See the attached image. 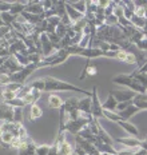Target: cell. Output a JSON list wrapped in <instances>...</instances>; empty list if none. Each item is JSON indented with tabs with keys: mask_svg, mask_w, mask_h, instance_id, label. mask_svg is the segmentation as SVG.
Listing matches in <instances>:
<instances>
[{
	"mask_svg": "<svg viewBox=\"0 0 147 155\" xmlns=\"http://www.w3.org/2000/svg\"><path fill=\"white\" fill-rule=\"evenodd\" d=\"M41 115V110L38 107V106H32V108H31V118L32 119H36V118H39V116Z\"/></svg>",
	"mask_w": 147,
	"mask_h": 155,
	"instance_id": "cell-22",
	"label": "cell"
},
{
	"mask_svg": "<svg viewBox=\"0 0 147 155\" xmlns=\"http://www.w3.org/2000/svg\"><path fill=\"white\" fill-rule=\"evenodd\" d=\"M0 135H2V128H0Z\"/></svg>",
	"mask_w": 147,
	"mask_h": 155,
	"instance_id": "cell-26",
	"label": "cell"
},
{
	"mask_svg": "<svg viewBox=\"0 0 147 155\" xmlns=\"http://www.w3.org/2000/svg\"><path fill=\"white\" fill-rule=\"evenodd\" d=\"M47 90H68V91H76L80 94H87V95H91L88 91H84L82 88H78V87L70 84V83H64L60 82V80H55V79H47Z\"/></svg>",
	"mask_w": 147,
	"mask_h": 155,
	"instance_id": "cell-2",
	"label": "cell"
},
{
	"mask_svg": "<svg viewBox=\"0 0 147 155\" xmlns=\"http://www.w3.org/2000/svg\"><path fill=\"white\" fill-rule=\"evenodd\" d=\"M140 148H143V150L147 151V138L146 139H142V142H140Z\"/></svg>",
	"mask_w": 147,
	"mask_h": 155,
	"instance_id": "cell-24",
	"label": "cell"
},
{
	"mask_svg": "<svg viewBox=\"0 0 147 155\" xmlns=\"http://www.w3.org/2000/svg\"><path fill=\"white\" fill-rule=\"evenodd\" d=\"M113 83L115 84H119L126 87L127 90H131L135 94H147L146 88L142 84H139L135 79H134L131 75H127V74H119V75L113 78Z\"/></svg>",
	"mask_w": 147,
	"mask_h": 155,
	"instance_id": "cell-1",
	"label": "cell"
},
{
	"mask_svg": "<svg viewBox=\"0 0 147 155\" xmlns=\"http://www.w3.org/2000/svg\"><path fill=\"white\" fill-rule=\"evenodd\" d=\"M134 155H147V151L143 150V148H138V150L135 151V154Z\"/></svg>",
	"mask_w": 147,
	"mask_h": 155,
	"instance_id": "cell-23",
	"label": "cell"
},
{
	"mask_svg": "<svg viewBox=\"0 0 147 155\" xmlns=\"http://www.w3.org/2000/svg\"><path fill=\"white\" fill-rule=\"evenodd\" d=\"M136 48H138L139 51H147V36L145 35V38H142L138 43H135Z\"/></svg>",
	"mask_w": 147,
	"mask_h": 155,
	"instance_id": "cell-21",
	"label": "cell"
},
{
	"mask_svg": "<svg viewBox=\"0 0 147 155\" xmlns=\"http://www.w3.org/2000/svg\"><path fill=\"white\" fill-rule=\"evenodd\" d=\"M116 124L120 126V127H122L123 130L127 132V134H130L131 137H134V138H138L139 137V130L136 128V126L132 124V123H130L129 120H119Z\"/></svg>",
	"mask_w": 147,
	"mask_h": 155,
	"instance_id": "cell-8",
	"label": "cell"
},
{
	"mask_svg": "<svg viewBox=\"0 0 147 155\" xmlns=\"http://www.w3.org/2000/svg\"><path fill=\"white\" fill-rule=\"evenodd\" d=\"M76 142L79 143V147L86 153V155H99V151L96 150V147H95L92 143H90V142L83 139L82 137L78 135V137H76Z\"/></svg>",
	"mask_w": 147,
	"mask_h": 155,
	"instance_id": "cell-6",
	"label": "cell"
},
{
	"mask_svg": "<svg viewBox=\"0 0 147 155\" xmlns=\"http://www.w3.org/2000/svg\"><path fill=\"white\" fill-rule=\"evenodd\" d=\"M96 137L98 139L100 142H103V143H107V144H113V138L110 137V134L104 130V128H102V126L99 124L98 126V132H96Z\"/></svg>",
	"mask_w": 147,
	"mask_h": 155,
	"instance_id": "cell-13",
	"label": "cell"
},
{
	"mask_svg": "<svg viewBox=\"0 0 147 155\" xmlns=\"http://www.w3.org/2000/svg\"><path fill=\"white\" fill-rule=\"evenodd\" d=\"M91 120H88L87 118H84V116H79L78 119H75V120H71L68 124H67V128H68L70 131L72 132V134H78V132H80L83 128L86 127L88 123H90Z\"/></svg>",
	"mask_w": 147,
	"mask_h": 155,
	"instance_id": "cell-5",
	"label": "cell"
},
{
	"mask_svg": "<svg viewBox=\"0 0 147 155\" xmlns=\"http://www.w3.org/2000/svg\"><path fill=\"white\" fill-rule=\"evenodd\" d=\"M67 8H68V12H70V16H71V19H72V20H82V19H83V15L80 14V12H78V11H76V9H74L72 7H71V5H67Z\"/></svg>",
	"mask_w": 147,
	"mask_h": 155,
	"instance_id": "cell-18",
	"label": "cell"
},
{
	"mask_svg": "<svg viewBox=\"0 0 147 155\" xmlns=\"http://www.w3.org/2000/svg\"><path fill=\"white\" fill-rule=\"evenodd\" d=\"M136 112H139V108H138V107H135V106H134L132 103H131V104H130L127 108H124L123 111L118 112V115H119L120 120H129L131 116H134V115L136 114Z\"/></svg>",
	"mask_w": 147,
	"mask_h": 155,
	"instance_id": "cell-10",
	"label": "cell"
},
{
	"mask_svg": "<svg viewBox=\"0 0 147 155\" xmlns=\"http://www.w3.org/2000/svg\"><path fill=\"white\" fill-rule=\"evenodd\" d=\"M4 140H5V142H11V135H8V134L5 135V137H4Z\"/></svg>",
	"mask_w": 147,
	"mask_h": 155,
	"instance_id": "cell-25",
	"label": "cell"
},
{
	"mask_svg": "<svg viewBox=\"0 0 147 155\" xmlns=\"http://www.w3.org/2000/svg\"><path fill=\"white\" fill-rule=\"evenodd\" d=\"M102 107L103 110H106V111H111V112H115L116 111V107H118V102L115 101L114 95L113 94H108V98L106 99V102L102 103Z\"/></svg>",
	"mask_w": 147,
	"mask_h": 155,
	"instance_id": "cell-12",
	"label": "cell"
},
{
	"mask_svg": "<svg viewBox=\"0 0 147 155\" xmlns=\"http://www.w3.org/2000/svg\"><path fill=\"white\" fill-rule=\"evenodd\" d=\"M114 95L115 101L118 103H127V102H132V99L135 98L136 94L131 90H113L110 91Z\"/></svg>",
	"mask_w": 147,
	"mask_h": 155,
	"instance_id": "cell-4",
	"label": "cell"
},
{
	"mask_svg": "<svg viewBox=\"0 0 147 155\" xmlns=\"http://www.w3.org/2000/svg\"><path fill=\"white\" fill-rule=\"evenodd\" d=\"M132 104L140 110H147V94H136L132 99Z\"/></svg>",
	"mask_w": 147,
	"mask_h": 155,
	"instance_id": "cell-11",
	"label": "cell"
},
{
	"mask_svg": "<svg viewBox=\"0 0 147 155\" xmlns=\"http://www.w3.org/2000/svg\"><path fill=\"white\" fill-rule=\"evenodd\" d=\"M91 116L94 119L104 118L103 107H102V103H100V101H99L96 87H94V88H92V92H91Z\"/></svg>",
	"mask_w": 147,
	"mask_h": 155,
	"instance_id": "cell-3",
	"label": "cell"
},
{
	"mask_svg": "<svg viewBox=\"0 0 147 155\" xmlns=\"http://www.w3.org/2000/svg\"><path fill=\"white\" fill-rule=\"evenodd\" d=\"M71 154H72V147L70 146V143L63 140L60 143V147L57 148V155H71Z\"/></svg>",
	"mask_w": 147,
	"mask_h": 155,
	"instance_id": "cell-16",
	"label": "cell"
},
{
	"mask_svg": "<svg viewBox=\"0 0 147 155\" xmlns=\"http://www.w3.org/2000/svg\"><path fill=\"white\" fill-rule=\"evenodd\" d=\"M131 76L134 78V79L136 80V82L139 83V84H142L145 88H147V74H142V72H138V71H132V72L130 74Z\"/></svg>",
	"mask_w": 147,
	"mask_h": 155,
	"instance_id": "cell-15",
	"label": "cell"
},
{
	"mask_svg": "<svg viewBox=\"0 0 147 155\" xmlns=\"http://www.w3.org/2000/svg\"><path fill=\"white\" fill-rule=\"evenodd\" d=\"M103 115H104V118L110 119V120L115 122V123H118V122L120 120L119 115H118V114H115V112H111V111H106V110H103Z\"/></svg>",
	"mask_w": 147,
	"mask_h": 155,
	"instance_id": "cell-20",
	"label": "cell"
},
{
	"mask_svg": "<svg viewBox=\"0 0 147 155\" xmlns=\"http://www.w3.org/2000/svg\"><path fill=\"white\" fill-rule=\"evenodd\" d=\"M70 5H71V7H72L74 9H76V11H78V12H80L82 15H84V14H86V8H87V7H86V3H84V2L71 3V4H70Z\"/></svg>",
	"mask_w": 147,
	"mask_h": 155,
	"instance_id": "cell-19",
	"label": "cell"
},
{
	"mask_svg": "<svg viewBox=\"0 0 147 155\" xmlns=\"http://www.w3.org/2000/svg\"><path fill=\"white\" fill-rule=\"evenodd\" d=\"M48 104H50L51 108H59V107H62L63 106V102H62V99H60L59 96L51 95L48 98Z\"/></svg>",
	"mask_w": 147,
	"mask_h": 155,
	"instance_id": "cell-17",
	"label": "cell"
},
{
	"mask_svg": "<svg viewBox=\"0 0 147 155\" xmlns=\"http://www.w3.org/2000/svg\"><path fill=\"white\" fill-rule=\"evenodd\" d=\"M98 74V70L94 64H91L90 62H87V64L84 66V68L82 71V75H80V79H84L86 76H95Z\"/></svg>",
	"mask_w": 147,
	"mask_h": 155,
	"instance_id": "cell-14",
	"label": "cell"
},
{
	"mask_svg": "<svg viewBox=\"0 0 147 155\" xmlns=\"http://www.w3.org/2000/svg\"><path fill=\"white\" fill-rule=\"evenodd\" d=\"M116 142L123 144L126 148H140V142L142 139L134 137H124V138H116Z\"/></svg>",
	"mask_w": 147,
	"mask_h": 155,
	"instance_id": "cell-7",
	"label": "cell"
},
{
	"mask_svg": "<svg viewBox=\"0 0 147 155\" xmlns=\"http://www.w3.org/2000/svg\"><path fill=\"white\" fill-rule=\"evenodd\" d=\"M96 147V150L99 151V154H113V155H118V151L114 148L113 144H107V143H103L98 139V142L94 144Z\"/></svg>",
	"mask_w": 147,
	"mask_h": 155,
	"instance_id": "cell-9",
	"label": "cell"
}]
</instances>
